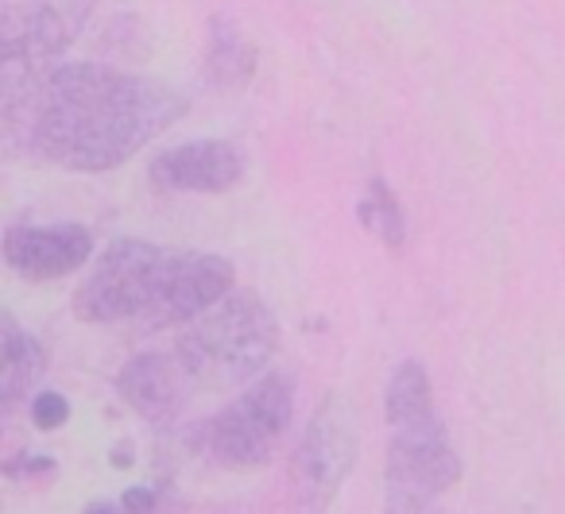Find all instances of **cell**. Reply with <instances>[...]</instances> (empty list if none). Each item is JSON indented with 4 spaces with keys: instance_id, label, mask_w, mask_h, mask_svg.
I'll return each instance as SVG.
<instances>
[{
    "instance_id": "6da1fadb",
    "label": "cell",
    "mask_w": 565,
    "mask_h": 514,
    "mask_svg": "<svg viewBox=\"0 0 565 514\" xmlns=\"http://www.w3.org/2000/svg\"><path fill=\"white\" fill-rule=\"evenodd\" d=\"M0 89L12 156L86 174L120 167L186 113V97L174 86L105 63L4 66Z\"/></svg>"
},
{
    "instance_id": "7a4b0ae2",
    "label": "cell",
    "mask_w": 565,
    "mask_h": 514,
    "mask_svg": "<svg viewBox=\"0 0 565 514\" xmlns=\"http://www.w3.org/2000/svg\"><path fill=\"white\" fill-rule=\"evenodd\" d=\"M279 349V321L256 290H228L182 325L174 356L198 390H241L267 372Z\"/></svg>"
},
{
    "instance_id": "3957f363",
    "label": "cell",
    "mask_w": 565,
    "mask_h": 514,
    "mask_svg": "<svg viewBox=\"0 0 565 514\" xmlns=\"http://www.w3.org/2000/svg\"><path fill=\"white\" fill-rule=\"evenodd\" d=\"M295 418V379L264 372L241 387V395L221 406L202 426V449L221 468H259L271 460L279 437Z\"/></svg>"
},
{
    "instance_id": "277c9868",
    "label": "cell",
    "mask_w": 565,
    "mask_h": 514,
    "mask_svg": "<svg viewBox=\"0 0 565 514\" xmlns=\"http://www.w3.org/2000/svg\"><path fill=\"white\" fill-rule=\"evenodd\" d=\"M384 480L387 511H426L446 491H454V483L461 480V460L449 445L438 410L395 421L392 441H387Z\"/></svg>"
},
{
    "instance_id": "5b68a950",
    "label": "cell",
    "mask_w": 565,
    "mask_h": 514,
    "mask_svg": "<svg viewBox=\"0 0 565 514\" xmlns=\"http://www.w3.org/2000/svg\"><path fill=\"white\" fill-rule=\"evenodd\" d=\"M163 251L167 248L159 244L132 240V236L113 240L74 295V313L89 325H125V321L136 325L151 302Z\"/></svg>"
},
{
    "instance_id": "8992f818",
    "label": "cell",
    "mask_w": 565,
    "mask_h": 514,
    "mask_svg": "<svg viewBox=\"0 0 565 514\" xmlns=\"http://www.w3.org/2000/svg\"><path fill=\"white\" fill-rule=\"evenodd\" d=\"M356 418L349 410V403L341 398H326L315 410V418L307 421L299 437V449L291 460V488L295 499L310 511H322L333 503L345 480L356 468Z\"/></svg>"
},
{
    "instance_id": "52a82bcc",
    "label": "cell",
    "mask_w": 565,
    "mask_h": 514,
    "mask_svg": "<svg viewBox=\"0 0 565 514\" xmlns=\"http://www.w3.org/2000/svg\"><path fill=\"white\" fill-rule=\"evenodd\" d=\"M236 287V271L225 256L213 251H163V264L156 275V290L136 321L140 333H159V329H182L205 313L213 302Z\"/></svg>"
},
{
    "instance_id": "ba28073f",
    "label": "cell",
    "mask_w": 565,
    "mask_h": 514,
    "mask_svg": "<svg viewBox=\"0 0 565 514\" xmlns=\"http://www.w3.org/2000/svg\"><path fill=\"white\" fill-rule=\"evenodd\" d=\"M94 0H12L0 17V63L17 71L55 66V58L74 43L82 17Z\"/></svg>"
},
{
    "instance_id": "9c48e42d",
    "label": "cell",
    "mask_w": 565,
    "mask_h": 514,
    "mask_svg": "<svg viewBox=\"0 0 565 514\" xmlns=\"http://www.w3.org/2000/svg\"><path fill=\"white\" fill-rule=\"evenodd\" d=\"M94 256V233L86 225H17L4 236V264L28 282L63 279Z\"/></svg>"
},
{
    "instance_id": "30bf717a",
    "label": "cell",
    "mask_w": 565,
    "mask_h": 514,
    "mask_svg": "<svg viewBox=\"0 0 565 514\" xmlns=\"http://www.w3.org/2000/svg\"><path fill=\"white\" fill-rule=\"evenodd\" d=\"M151 182L171 194H225L241 186L244 159L225 140H190L151 159Z\"/></svg>"
},
{
    "instance_id": "8fae6325",
    "label": "cell",
    "mask_w": 565,
    "mask_h": 514,
    "mask_svg": "<svg viewBox=\"0 0 565 514\" xmlns=\"http://www.w3.org/2000/svg\"><path fill=\"white\" fill-rule=\"evenodd\" d=\"M186 387H194L179 356L140 352L117 372V395L151 426H171L186 406Z\"/></svg>"
},
{
    "instance_id": "7c38bea8",
    "label": "cell",
    "mask_w": 565,
    "mask_h": 514,
    "mask_svg": "<svg viewBox=\"0 0 565 514\" xmlns=\"http://www.w3.org/2000/svg\"><path fill=\"white\" fill-rule=\"evenodd\" d=\"M0 356H4L0 360V403H4V410H12L43 379L47 352L32 333L20 329V321L12 313H4L0 318Z\"/></svg>"
},
{
    "instance_id": "4fadbf2b",
    "label": "cell",
    "mask_w": 565,
    "mask_h": 514,
    "mask_svg": "<svg viewBox=\"0 0 565 514\" xmlns=\"http://www.w3.org/2000/svg\"><path fill=\"white\" fill-rule=\"evenodd\" d=\"M205 78L210 86L236 89L256 78V47L233 24V17L210 20V47H205Z\"/></svg>"
},
{
    "instance_id": "5bb4252c",
    "label": "cell",
    "mask_w": 565,
    "mask_h": 514,
    "mask_svg": "<svg viewBox=\"0 0 565 514\" xmlns=\"http://www.w3.org/2000/svg\"><path fill=\"white\" fill-rule=\"evenodd\" d=\"M430 410H434L430 375H426V367L418 364V360H403L392 372V383H387V395H384L387 426L418 418V414H430Z\"/></svg>"
},
{
    "instance_id": "9a60e30c",
    "label": "cell",
    "mask_w": 565,
    "mask_h": 514,
    "mask_svg": "<svg viewBox=\"0 0 565 514\" xmlns=\"http://www.w3.org/2000/svg\"><path fill=\"white\" fill-rule=\"evenodd\" d=\"M356 217H361L364 233L380 236L387 248H403V240H407V217H403V205L384 179L369 182L361 205H356Z\"/></svg>"
},
{
    "instance_id": "2e32d148",
    "label": "cell",
    "mask_w": 565,
    "mask_h": 514,
    "mask_svg": "<svg viewBox=\"0 0 565 514\" xmlns=\"http://www.w3.org/2000/svg\"><path fill=\"white\" fill-rule=\"evenodd\" d=\"M32 421L40 429H58L71 421V403H66V395H58V390H40V395L32 398Z\"/></svg>"
},
{
    "instance_id": "e0dca14e",
    "label": "cell",
    "mask_w": 565,
    "mask_h": 514,
    "mask_svg": "<svg viewBox=\"0 0 565 514\" xmlns=\"http://www.w3.org/2000/svg\"><path fill=\"white\" fill-rule=\"evenodd\" d=\"M156 503H159L156 488H136V491H128V495L120 499V511H151Z\"/></svg>"
}]
</instances>
